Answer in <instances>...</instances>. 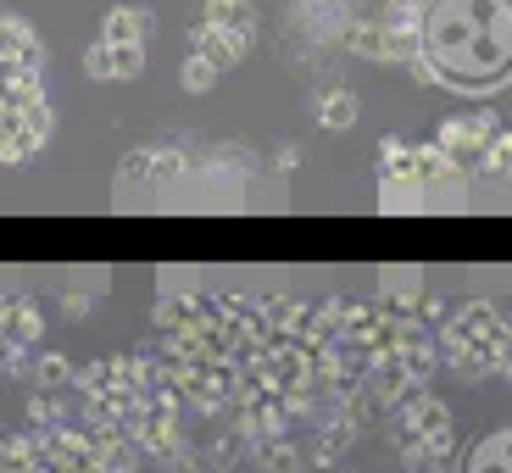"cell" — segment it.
Masks as SVG:
<instances>
[{
    "label": "cell",
    "instance_id": "10",
    "mask_svg": "<svg viewBox=\"0 0 512 473\" xmlns=\"http://www.w3.org/2000/svg\"><path fill=\"white\" fill-rule=\"evenodd\" d=\"M468 473H512V429H496L474 446L468 457Z\"/></svg>",
    "mask_w": 512,
    "mask_h": 473
},
{
    "label": "cell",
    "instance_id": "12",
    "mask_svg": "<svg viewBox=\"0 0 512 473\" xmlns=\"http://www.w3.org/2000/svg\"><path fill=\"white\" fill-rule=\"evenodd\" d=\"M218 78H223V67L218 62H206V56H184V67H179V84H184V90H190V95H206V90H212V84H218Z\"/></svg>",
    "mask_w": 512,
    "mask_h": 473
},
{
    "label": "cell",
    "instance_id": "14",
    "mask_svg": "<svg viewBox=\"0 0 512 473\" xmlns=\"http://www.w3.org/2000/svg\"><path fill=\"white\" fill-rule=\"evenodd\" d=\"M507 373H512V362H507Z\"/></svg>",
    "mask_w": 512,
    "mask_h": 473
},
{
    "label": "cell",
    "instance_id": "2",
    "mask_svg": "<svg viewBox=\"0 0 512 473\" xmlns=\"http://www.w3.org/2000/svg\"><path fill=\"white\" fill-rule=\"evenodd\" d=\"M51 140L39 34L0 0V162H28Z\"/></svg>",
    "mask_w": 512,
    "mask_h": 473
},
{
    "label": "cell",
    "instance_id": "11",
    "mask_svg": "<svg viewBox=\"0 0 512 473\" xmlns=\"http://www.w3.org/2000/svg\"><path fill=\"white\" fill-rule=\"evenodd\" d=\"M318 123L334 128V134H346V128L357 123V95H351V90H329L318 101Z\"/></svg>",
    "mask_w": 512,
    "mask_h": 473
},
{
    "label": "cell",
    "instance_id": "9",
    "mask_svg": "<svg viewBox=\"0 0 512 473\" xmlns=\"http://www.w3.org/2000/svg\"><path fill=\"white\" fill-rule=\"evenodd\" d=\"M101 39H112V45H145L151 39V17L140 6H112L101 23Z\"/></svg>",
    "mask_w": 512,
    "mask_h": 473
},
{
    "label": "cell",
    "instance_id": "8",
    "mask_svg": "<svg viewBox=\"0 0 512 473\" xmlns=\"http://www.w3.org/2000/svg\"><path fill=\"white\" fill-rule=\"evenodd\" d=\"M435 12V0H384L379 6V23L390 34H407V39H423V23Z\"/></svg>",
    "mask_w": 512,
    "mask_h": 473
},
{
    "label": "cell",
    "instance_id": "4",
    "mask_svg": "<svg viewBox=\"0 0 512 473\" xmlns=\"http://www.w3.org/2000/svg\"><path fill=\"white\" fill-rule=\"evenodd\" d=\"M256 45V6L251 0H206L201 23L190 28V51L218 67L245 62Z\"/></svg>",
    "mask_w": 512,
    "mask_h": 473
},
{
    "label": "cell",
    "instance_id": "6",
    "mask_svg": "<svg viewBox=\"0 0 512 473\" xmlns=\"http://www.w3.org/2000/svg\"><path fill=\"white\" fill-rule=\"evenodd\" d=\"M501 140V123H496V112H468V117H446V123H440V134H435V145L446 156H479V162H485V151L490 145Z\"/></svg>",
    "mask_w": 512,
    "mask_h": 473
},
{
    "label": "cell",
    "instance_id": "13",
    "mask_svg": "<svg viewBox=\"0 0 512 473\" xmlns=\"http://www.w3.org/2000/svg\"><path fill=\"white\" fill-rule=\"evenodd\" d=\"M485 167H490V173H501V179L512 184V134H501V140L485 151Z\"/></svg>",
    "mask_w": 512,
    "mask_h": 473
},
{
    "label": "cell",
    "instance_id": "7",
    "mask_svg": "<svg viewBox=\"0 0 512 473\" xmlns=\"http://www.w3.org/2000/svg\"><path fill=\"white\" fill-rule=\"evenodd\" d=\"M84 73L106 78V84H128V78L145 73V45H112V39H95L84 51Z\"/></svg>",
    "mask_w": 512,
    "mask_h": 473
},
{
    "label": "cell",
    "instance_id": "1",
    "mask_svg": "<svg viewBox=\"0 0 512 473\" xmlns=\"http://www.w3.org/2000/svg\"><path fill=\"white\" fill-rule=\"evenodd\" d=\"M423 73L457 95L512 84V0H435L423 23Z\"/></svg>",
    "mask_w": 512,
    "mask_h": 473
},
{
    "label": "cell",
    "instance_id": "3",
    "mask_svg": "<svg viewBox=\"0 0 512 473\" xmlns=\"http://www.w3.org/2000/svg\"><path fill=\"white\" fill-rule=\"evenodd\" d=\"M468 173L440 145H401L384 140L379 162V206L384 212H418V206H462Z\"/></svg>",
    "mask_w": 512,
    "mask_h": 473
},
{
    "label": "cell",
    "instance_id": "5",
    "mask_svg": "<svg viewBox=\"0 0 512 473\" xmlns=\"http://www.w3.org/2000/svg\"><path fill=\"white\" fill-rule=\"evenodd\" d=\"M446 357L457 362L468 379H485L490 368H507L512 362V329H501V318L479 301V307H468L457 323H451Z\"/></svg>",
    "mask_w": 512,
    "mask_h": 473
}]
</instances>
